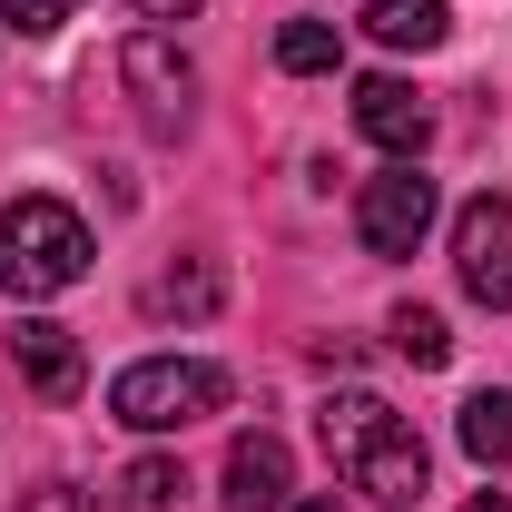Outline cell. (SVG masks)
<instances>
[{
    "instance_id": "cell-1",
    "label": "cell",
    "mask_w": 512,
    "mask_h": 512,
    "mask_svg": "<svg viewBox=\"0 0 512 512\" xmlns=\"http://www.w3.org/2000/svg\"><path fill=\"white\" fill-rule=\"evenodd\" d=\"M316 434H325V463L365 493V503H394V512H414L424 503V483H434V463H424V434L384 404V394H335L316 414Z\"/></svg>"
},
{
    "instance_id": "cell-2",
    "label": "cell",
    "mask_w": 512,
    "mask_h": 512,
    "mask_svg": "<svg viewBox=\"0 0 512 512\" xmlns=\"http://www.w3.org/2000/svg\"><path fill=\"white\" fill-rule=\"evenodd\" d=\"M89 276V227H79V207L60 197H10L0 207V296H20V306H40V296H60Z\"/></svg>"
},
{
    "instance_id": "cell-3",
    "label": "cell",
    "mask_w": 512,
    "mask_h": 512,
    "mask_svg": "<svg viewBox=\"0 0 512 512\" xmlns=\"http://www.w3.org/2000/svg\"><path fill=\"white\" fill-rule=\"evenodd\" d=\"M217 404H227V375L197 365V355H138L109 384V414L128 434H188L197 414H217Z\"/></svg>"
},
{
    "instance_id": "cell-4",
    "label": "cell",
    "mask_w": 512,
    "mask_h": 512,
    "mask_svg": "<svg viewBox=\"0 0 512 512\" xmlns=\"http://www.w3.org/2000/svg\"><path fill=\"white\" fill-rule=\"evenodd\" d=\"M453 276L473 306L512 316V197H463L453 207Z\"/></svg>"
},
{
    "instance_id": "cell-5",
    "label": "cell",
    "mask_w": 512,
    "mask_h": 512,
    "mask_svg": "<svg viewBox=\"0 0 512 512\" xmlns=\"http://www.w3.org/2000/svg\"><path fill=\"white\" fill-rule=\"evenodd\" d=\"M424 227H434V178H414V168L365 178V197H355V237H365L375 256H414Z\"/></svg>"
},
{
    "instance_id": "cell-6",
    "label": "cell",
    "mask_w": 512,
    "mask_h": 512,
    "mask_svg": "<svg viewBox=\"0 0 512 512\" xmlns=\"http://www.w3.org/2000/svg\"><path fill=\"white\" fill-rule=\"evenodd\" d=\"M119 79H128V99H138L148 128H178L188 99H197V69H188V50H178L168 30H138V40L119 50Z\"/></svg>"
},
{
    "instance_id": "cell-7",
    "label": "cell",
    "mask_w": 512,
    "mask_h": 512,
    "mask_svg": "<svg viewBox=\"0 0 512 512\" xmlns=\"http://www.w3.org/2000/svg\"><path fill=\"white\" fill-rule=\"evenodd\" d=\"M355 128L375 138L394 168H414V158H424V138H434V109H424V89H414V79L375 69V79L355 89Z\"/></svg>"
},
{
    "instance_id": "cell-8",
    "label": "cell",
    "mask_w": 512,
    "mask_h": 512,
    "mask_svg": "<svg viewBox=\"0 0 512 512\" xmlns=\"http://www.w3.org/2000/svg\"><path fill=\"white\" fill-rule=\"evenodd\" d=\"M286 493H296L286 444L276 434H237L227 444V512H286Z\"/></svg>"
},
{
    "instance_id": "cell-9",
    "label": "cell",
    "mask_w": 512,
    "mask_h": 512,
    "mask_svg": "<svg viewBox=\"0 0 512 512\" xmlns=\"http://www.w3.org/2000/svg\"><path fill=\"white\" fill-rule=\"evenodd\" d=\"M10 365H20V375L40 384V394H50V404H69V394H79V384H89V365H79V345H69V325H20V335H10Z\"/></svg>"
},
{
    "instance_id": "cell-10",
    "label": "cell",
    "mask_w": 512,
    "mask_h": 512,
    "mask_svg": "<svg viewBox=\"0 0 512 512\" xmlns=\"http://www.w3.org/2000/svg\"><path fill=\"white\" fill-rule=\"evenodd\" d=\"M365 30L384 50H434L453 20H444V0H365Z\"/></svg>"
},
{
    "instance_id": "cell-11",
    "label": "cell",
    "mask_w": 512,
    "mask_h": 512,
    "mask_svg": "<svg viewBox=\"0 0 512 512\" xmlns=\"http://www.w3.org/2000/svg\"><path fill=\"white\" fill-rule=\"evenodd\" d=\"M453 434H463V453H473V463H512V394H503V384H493V394H473Z\"/></svg>"
},
{
    "instance_id": "cell-12",
    "label": "cell",
    "mask_w": 512,
    "mask_h": 512,
    "mask_svg": "<svg viewBox=\"0 0 512 512\" xmlns=\"http://www.w3.org/2000/svg\"><path fill=\"white\" fill-rule=\"evenodd\" d=\"M335 60H345V30H335V20H286V30H276V69L316 79V69H335Z\"/></svg>"
},
{
    "instance_id": "cell-13",
    "label": "cell",
    "mask_w": 512,
    "mask_h": 512,
    "mask_svg": "<svg viewBox=\"0 0 512 512\" xmlns=\"http://www.w3.org/2000/svg\"><path fill=\"white\" fill-rule=\"evenodd\" d=\"M178 493H188V473H178L168 453H138V463L119 473V503L128 512H178Z\"/></svg>"
},
{
    "instance_id": "cell-14",
    "label": "cell",
    "mask_w": 512,
    "mask_h": 512,
    "mask_svg": "<svg viewBox=\"0 0 512 512\" xmlns=\"http://www.w3.org/2000/svg\"><path fill=\"white\" fill-rule=\"evenodd\" d=\"M394 355H404V365H424V375H434V365H444V355H453V335H444V316H434V306H394Z\"/></svg>"
},
{
    "instance_id": "cell-15",
    "label": "cell",
    "mask_w": 512,
    "mask_h": 512,
    "mask_svg": "<svg viewBox=\"0 0 512 512\" xmlns=\"http://www.w3.org/2000/svg\"><path fill=\"white\" fill-rule=\"evenodd\" d=\"M148 306H168V316H207V306H217V266H168V276L148 286Z\"/></svg>"
},
{
    "instance_id": "cell-16",
    "label": "cell",
    "mask_w": 512,
    "mask_h": 512,
    "mask_svg": "<svg viewBox=\"0 0 512 512\" xmlns=\"http://www.w3.org/2000/svg\"><path fill=\"white\" fill-rule=\"evenodd\" d=\"M79 0H0V30H20V40H50Z\"/></svg>"
},
{
    "instance_id": "cell-17",
    "label": "cell",
    "mask_w": 512,
    "mask_h": 512,
    "mask_svg": "<svg viewBox=\"0 0 512 512\" xmlns=\"http://www.w3.org/2000/svg\"><path fill=\"white\" fill-rule=\"evenodd\" d=\"M30 512H99V503H89V493H69V483H60V493H40Z\"/></svg>"
},
{
    "instance_id": "cell-18",
    "label": "cell",
    "mask_w": 512,
    "mask_h": 512,
    "mask_svg": "<svg viewBox=\"0 0 512 512\" xmlns=\"http://www.w3.org/2000/svg\"><path fill=\"white\" fill-rule=\"evenodd\" d=\"M197 0H138V20H188Z\"/></svg>"
},
{
    "instance_id": "cell-19",
    "label": "cell",
    "mask_w": 512,
    "mask_h": 512,
    "mask_svg": "<svg viewBox=\"0 0 512 512\" xmlns=\"http://www.w3.org/2000/svg\"><path fill=\"white\" fill-rule=\"evenodd\" d=\"M463 512H512V503H503V493H473V503H463Z\"/></svg>"
},
{
    "instance_id": "cell-20",
    "label": "cell",
    "mask_w": 512,
    "mask_h": 512,
    "mask_svg": "<svg viewBox=\"0 0 512 512\" xmlns=\"http://www.w3.org/2000/svg\"><path fill=\"white\" fill-rule=\"evenodd\" d=\"M286 512H345V503H335V493H316V503H286Z\"/></svg>"
}]
</instances>
